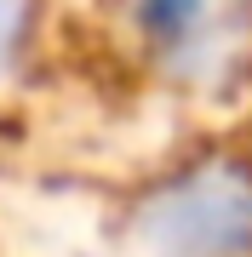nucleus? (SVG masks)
Instances as JSON below:
<instances>
[{"mask_svg": "<svg viewBox=\"0 0 252 257\" xmlns=\"http://www.w3.org/2000/svg\"><path fill=\"white\" fill-rule=\"evenodd\" d=\"M155 234L178 257H229L252 234V200H246V189L224 183V177H195L189 189L160 200Z\"/></svg>", "mask_w": 252, "mask_h": 257, "instance_id": "obj_1", "label": "nucleus"}, {"mask_svg": "<svg viewBox=\"0 0 252 257\" xmlns=\"http://www.w3.org/2000/svg\"><path fill=\"white\" fill-rule=\"evenodd\" d=\"M138 29L155 52H172V57L206 52L218 29V0H138Z\"/></svg>", "mask_w": 252, "mask_h": 257, "instance_id": "obj_2", "label": "nucleus"}, {"mask_svg": "<svg viewBox=\"0 0 252 257\" xmlns=\"http://www.w3.org/2000/svg\"><path fill=\"white\" fill-rule=\"evenodd\" d=\"M12 40H18V0H0V63L12 57Z\"/></svg>", "mask_w": 252, "mask_h": 257, "instance_id": "obj_3", "label": "nucleus"}]
</instances>
